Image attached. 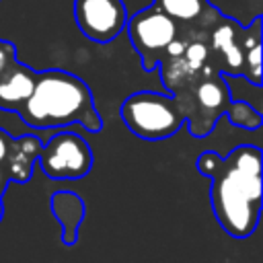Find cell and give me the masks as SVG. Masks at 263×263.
Instances as JSON below:
<instances>
[{
	"label": "cell",
	"mask_w": 263,
	"mask_h": 263,
	"mask_svg": "<svg viewBox=\"0 0 263 263\" xmlns=\"http://www.w3.org/2000/svg\"><path fill=\"white\" fill-rule=\"evenodd\" d=\"M171 97L193 138L210 136L212 127L224 115L226 105L232 101L224 76L212 64L195 72L183 86L173 90Z\"/></svg>",
	"instance_id": "3"
},
{
	"label": "cell",
	"mask_w": 263,
	"mask_h": 263,
	"mask_svg": "<svg viewBox=\"0 0 263 263\" xmlns=\"http://www.w3.org/2000/svg\"><path fill=\"white\" fill-rule=\"evenodd\" d=\"M18 117L35 129L64 127L70 123H80L90 134L103 129V117L95 109L88 84L66 70L37 72L33 92L21 107Z\"/></svg>",
	"instance_id": "2"
},
{
	"label": "cell",
	"mask_w": 263,
	"mask_h": 263,
	"mask_svg": "<svg viewBox=\"0 0 263 263\" xmlns=\"http://www.w3.org/2000/svg\"><path fill=\"white\" fill-rule=\"evenodd\" d=\"M51 212L62 226V242L74 245L78 226L84 220V201L74 191H55L51 195Z\"/></svg>",
	"instance_id": "12"
},
{
	"label": "cell",
	"mask_w": 263,
	"mask_h": 263,
	"mask_svg": "<svg viewBox=\"0 0 263 263\" xmlns=\"http://www.w3.org/2000/svg\"><path fill=\"white\" fill-rule=\"evenodd\" d=\"M41 148L43 144L35 136H21L10 140L8 154L2 162L10 183H27L33 177V168L37 164Z\"/></svg>",
	"instance_id": "11"
},
{
	"label": "cell",
	"mask_w": 263,
	"mask_h": 263,
	"mask_svg": "<svg viewBox=\"0 0 263 263\" xmlns=\"http://www.w3.org/2000/svg\"><path fill=\"white\" fill-rule=\"evenodd\" d=\"M232 125L240 127V129H259L261 127V113L245 103V101H230L224 109V115Z\"/></svg>",
	"instance_id": "14"
},
{
	"label": "cell",
	"mask_w": 263,
	"mask_h": 263,
	"mask_svg": "<svg viewBox=\"0 0 263 263\" xmlns=\"http://www.w3.org/2000/svg\"><path fill=\"white\" fill-rule=\"evenodd\" d=\"M242 39L245 27L224 14L208 31L210 62L222 76H242Z\"/></svg>",
	"instance_id": "8"
},
{
	"label": "cell",
	"mask_w": 263,
	"mask_h": 263,
	"mask_svg": "<svg viewBox=\"0 0 263 263\" xmlns=\"http://www.w3.org/2000/svg\"><path fill=\"white\" fill-rule=\"evenodd\" d=\"M76 27L95 43L113 41L127 23L123 0H74Z\"/></svg>",
	"instance_id": "7"
},
{
	"label": "cell",
	"mask_w": 263,
	"mask_h": 263,
	"mask_svg": "<svg viewBox=\"0 0 263 263\" xmlns=\"http://www.w3.org/2000/svg\"><path fill=\"white\" fill-rule=\"evenodd\" d=\"M2 218H4V203H2V197H0V222H2Z\"/></svg>",
	"instance_id": "18"
},
{
	"label": "cell",
	"mask_w": 263,
	"mask_h": 263,
	"mask_svg": "<svg viewBox=\"0 0 263 263\" xmlns=\"http://www.w3.org/2000/svg\"><path fill=\"white\" fill-rule=\"evenodd\" d=\"M162 14H166L181 33L187 35H205L220 18V10L210 4V0H154Z\"/></svg>",
	"instance_id": "9"
},
{
	"label": "cell",
	"mask_w": 263,
	"mask_h": 263,
	"mask_svg": "<svg viewBox=\"0 0 263 263\" xmlns=\"http://www.w3.org/2000/svg\"><path fill=\"white\" fill-rule=\"evenodd\" d=\"M10 140H12V138H10L6 132H2V129H0V164L4 162V158H6V154H8Z\"/></svg>",
	"instance_id": "16"
},
{
	"label": "cell",
	"mask_w": 263,
	"mask_h": 263,
	"mask_svg": "<svg viewBox=\"0 0 263 263\" xmlns=\"http://www.w3.org/2000/svg\"><path fill=\"white\" fill-rule=\"evenodd\" d=\"M37 164L49 179H82L92 168V150L82 136L60 132L43 144Z\"/></svg>",
	"instance_id": "6"
},
{
	"label": "cell",
	"mask_w": 263,
	"mask_h": 263,
	"mask_svg": "<svg viewBox=\"0 0 263 263\" xmlns=\"http://www.w3.org/2000/svg\"><path fill=\"white\" fill-rule=\"evenodd\" d=\"M8 175H6V171H4V166L0 164V197L4 195V191H6V187H8Z\"/></svg>",
	"instance_id": "17"
},
{
	"label": "cell",
	"mask_w": 263,
	"mask_h": 263,
	"mask_svg": "<svg viewBox=\"0 0 263 263\" xmlns=\"http://www.w3.org/2000/svg\"><path fill=\"white\" fill-rule=\"evenodd\" d=\"M195 168L212 181L210 203L222 230L232 238L251 236L261 216V150L240 144L224 158L205 150Z\"/></svg>",
	"instance_id": "1"
},
{
	"label": "cell",
	"mask_w": 263,
	"mask_h": 263,
	"mask_svg": "<svg viewBox=\"0 0 263 263\" xmlns=\"http://www.w3.org/2000/svg\"><path fill=\"white\" fill-rule=\"evenodd\" d=\"M16 60V47L10 41L0 39V74Z\"/></svg>",
	"instance_id": "15"
},
{
	"label": "cell",
	"mask_w": 263,
	"mask_h": 263,
	"mask_svg": "<svg viewBox=\"0 0 263 263\" xmlns=\"http://www.w3.org/2000/svg\"><path fill=\"white\" fill-rule=\"evenodd\" d=\"M242 76L253 86H261V16H255L253 23L245 27Z\"/></svg>",
	"instance_id": "13"
},
{
	"label": "cell",
	"mask_w": 263,
	"mask_h": 263,
	"mask_svg": "<svg viewBox=\"0 0 263 263\" xmlns=\"http://www.w3.org/2000/svg\"><path fill=\"white\" fill-rule=\"evenodd\" d=\"M129 41L142 60L144 70H154L164 58L166 47L179 37V27L156 6L142 8L125 23Z\"/></svg>",
	"instance_id": "5"
},
{
	"label": "cell",
	"mask_w": 263,
	"mask_h": 263,
	"mask_svg": "<svg viewBox=\"0 0 263 263\" xmlns=\"http://www.w3.org/2000/svg\"><path fill=\"white\" fill-rule=\"evenodd\" d=\"M35 78H37V72L33 68L14 60L0 74V109L18 113L33 92Z\"/></svg>",
	"instance_id": "10"
},
{
	"label": "cell",
	"mask_w": 263,
	"mask_h": 263,
	"mask_svg": "<svg viewBox=\"0 0 263 263\" xmlns=\"http://www.w3.org/2000/svg\"><path fill=\"white\" fill-rule=\"evenodd\" d=\"M121 121L125 127L142 140H166L179 132L185 123L173 97L154 92V90H138L132 92L119 109Z\"/></svg>",
	"instance_id": "4"
}]
</instances>
